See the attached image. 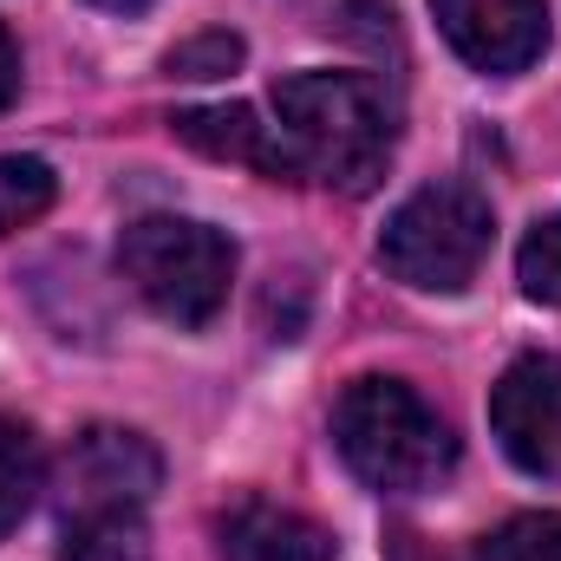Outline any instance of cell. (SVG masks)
<instances>
[{
  "instance_id": "12",
  "label": "cell",
  "mask_w": 561,
  "mask_h": 561,
  "mask_svg": "<svg viewBox=\"0 0 561 561\" xmlns=\"http://www.w3.org/2000/svg\"><path fill=\"white\" fill-rule=\"evenodd\" d=\"M477 561H561V510H523L477 542Z\"/></svg>"
},
{
  "instance_id": "3",
  "label": "cell",
  "mask_w": 561,
  "mask_h": 561,
  "mask_svg": "<svg viewBox=\"0 0 561 561\" xmlns=\"http://www.w3.org/2000/svg\"><path fill=\"white\" fill-rule=\"evenodd\" d=\"M490 242H496V216L470 183H424L419 196L392 209L379 236V262L419 294H463L490 262Z\"/></svg>"
},
{
  "instance_id": "13",
  "label": "cell",
  "mask_w": 561,
  "mask_h": 561,
  "mask_svg": "<svg viewBox=\"0 0 561 561\" xmlns=\"http://www.w3.org/2000/svg\"><path fill=\"white\" fill-rule=\"evenodd\" d=\"M53 190H59V176L39 157H0V236H13L33 216H46Z\"/></svg>"
},
{
  "instance_id": "5",
  "label": "cell",
  "mask_w": 561,
  "mask_h": 561,
  "mask_svg": "<svg viewBox=\"0 0 561 561\" xmlns=\"http://www.w3.org/2000/svg\"><path fill=\"white\" fill-rule=\"evenodd\" d=\"M157 483H163V457L150 450V437L118 431V424L79 431V437L66 444V457H59V510H66V516L144 510Z\"/></svg>"
},
{
  "instance_id": "8",
  "label": "cell",
  "mask_w": 561,
  "mask_h": 561,
  "mask_svg": "<svg viewBox=\"0 0 561 561\" xmlns=\"http://www.w3.org/2000/svg\"><path fill=\"white\" fill-rule=\"evenodd\" d=\"M216 549L222 561H333V536L268 496H242L216 516Z\"/></svg>"
},
{
  "instance_id": "2",
  "label": "cell",
  "mask_w": 561,
  "mask_h": 561,
  "mask_svg": "<svg viewBox=\"0 0 561 561\" xmlns=\"http://www.w3.org/2000/svg\"><path fill=\"white\" fill-rule=\"evenodd\" d=\"M333 444L346 470L386 496H412L450 477L457 437L405 379H353L333 405Z\"/></svg>"
},
{
  "instance_id": "6",
  "label": "cell",
  "mask_w": 561,
  "mask_h": 561,
  "mask_svg": "<svg viewBox=\"0 0 561 561\" xmlns=\"http://www.w3.org/2000/svg\"><path fill=\"white\" fill-rule=\"evenodd\" d=\"M490 424L510 463L561 483V353H523L490 392Z\"/></svg>"
},
{
  "instance_id": "7",
  "label": "cell",
  "mask_w": 561,
  "mask_h": 561,
  "mask_svg": "<svg viewBox=\"0 0 561 561\" xmlns=\"http://www.w3.org/2000/svg\"><path fill=\"white\" fill-rule=\"evenodd\" d=\"M444 39L477 72H523L549 46V0H431Z\"/></svg>"
},
{
  "instance_id": "16",
  "label": "cell",
  "mask_w": 561,
  "mask_h": 561,
  "mask_svg": "<svg viewBox=\"0 0 561 561\" xmlns=\"http://www.w3.org/2000/svg\"><path fill=\"white\" fill-rule=\"evenodd\" d=\"M20 92V59H13V39H7V26H0V105Z\"/></svg>"
},
{
  "instance_id": "11",
  "label": "cell",
  "mask_w": 561,
  "mask_h": 561,
  "mask_svg": "<svg viewBox=\"0 0 561 561\" xmlns=\"http://www.w3.org/2000/svg\"><path fill=\"white\" fill-rule=\"evenodd\" d=\"M39 477H46V463H39V437H33L20 419H0V536L33 510Z\"/></svg>"
},
{
  "instance_id": "10",
  "label": "cell",
  "mask_w": 561,
  "mask_h": 561,
  "mask_svg": "<svg viewBox=\"0 0 561 561\" xmlns=\"http://www.w3.org/2000/svg\"><path fill=\"white\" fill-rule=\"evenodd\" d=\"M59 561H150L138 510H92V516H66V542Z\"/></svg>"
},
{
  "instance_id": "15",
  "label": "cell",
  "mask_w": 561,
  "mask_h": 561,
  "mask_svg": "<svg viewBox=\"0 0 561 561\" xmlns=\"http://www.w3.org/2000/svg\"><path fill=\"white\" fill-rule=\"evenodd\" d=\"M242 66V39L236 33H196L170 53V79H222Z\"/></svg>"
},
{
  "instance_id": "4",
  "label": "cell",
  "mask_w": 561,
  "mask_h": 561,
  "mask_svg": "<svg viewBox=\"0 0 561 561\" xmlns=\"http://www.w3.org/2000/svg\"><path fill=\"white\" fill-rule=\"evenodd\" d=\"M118 268L144 294L150 313L170 327H209L229 300L236 280V249L190 216H138L118 236Z\"/></svg>"
},
{
  "instance_id": "1",
  "label": "cell",
  "mask_w": 561,
  "mask_h": 561,
  "mask_svg": "<svg viewBox=\"0 0 561 561\" xmlns=\"http://www.w3.org/2000/svg\"><path fill=\"white\" fill-rule=\"evenodd\" d=\"M268 112L287 157V183L366 196L392 163V112L359 72H294L275 85Z\"/></svg>"
},
{
  "instance_id": "9",
  "label": "cell",
  "mask_w": 561,
  "mask_h": 561,
  "mask_svg": "<svg viewBox=\"0 0 561 561\" xmlns=\"http://www.w3.org/2000/svg\"><path fill=\"white\" fill-rule=\"evenodd\" d=\"M170 125H176V138L196 144L203 157L249 163V170H262V176H287L275 118H262L255 105H203V112H176Z\"/></svg>"
},
{
  "instance_id": "14",
  "label": "cell",
  "mask_w": 561,
  "mask_h": 561,
  "mask_svg": "<svg viewBox=\"0 0 561 561\" xmlns=\"http://www.w3.org/2000/svg\"><path fill=\"white\" fill-rule=\"evenodd\" d=\"M516 275H523V294H529V300H542V307H561V216L536 222V229L523 236Z\"/></svg>"
},
{
  "instance_id": "17",
  "label": "cell",
  "mask_w": 561,
  "mask_h": 561,
  "mask_svg": "<svg viewBox=\"0 0 561 561\" xmlns=\"http://www.w3.org/2000/svg\"><path fill=\"white\" fill-rule=\"evenodd\" d=\"M92 7H105V13H144L150 0H92Z\"/></svg>"
}]
</instances>
